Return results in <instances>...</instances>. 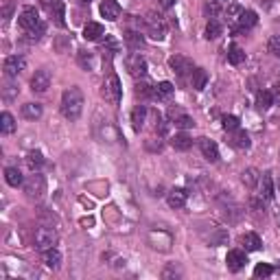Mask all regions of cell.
Segmentation results:
<instances>
[{
  "label": "cell",
  "mask_w": 280,
  "mask_h": 280,
  "mask_svg": "<svg viewBox=\"0 0 280 280\" xmlns=\"http://www.w3.org/2000/svg\"><path fill=\"white\" fill-rule=\"evenodd\" d=\"M81 112H83V92L77 86H72L61 96V114L68 121H79Z\"/></svg>",
  "instance_id": "cell-1"
},
{
  "label": "cell",
  "mask_w": 280,
  "mask_h": 280,
  "mask_svg": "<svg viewBox=\"0 0 280 280\" xmlns=\"http://www.w3.org/2000/svg\"><path fill=\"white\" fill-rule=\"evenodd\" d=\"M57 241H59V234H57L55 228H51V226H39L37 230H35L33 243H35V247H37L39 252H46V249L55 247Z\"/></svg>",
  "instance_id": "cell-2"
},
{
  "label": "cell",
  "mask_w": 280,
  "mask_h": 280,
  "mask_svg": "<svg viewBox=\"0 0 280 280\" xmlns=\"http://www.w3.org/2000/svg\"><path fill=\"white\" fill-rule=\"evenodd\" d=\"M22 188H24L29 199H42L44 192H46V177L42 173H37V171H33V175H29L24 179Z\"/></svg>",
  "instance_id": "cell-3"
},
{
  "label": "cell",
  "mask_w": 280,
  "mask_h": 280,
  "mask_svg": "<svg viewBox=\"0 0 280 280\" xmlns=\"http://www.w3.org/2000/svg\"><path fill=\"white\" fill-rule=\"evenodd\" d=\"M103 99L112 105H118L121 103V96H122V88H121V81H118L116 74H109L103 83V90H101Z\"/></svg>",
  "instance_id": "cell-4"
},
{
  "label": "cell",
  "mask_w": 280,
  "mask_h": 280,
  "mask_svg": "<svg viewBox=\"0 0 280 280\" xmlns=\"http://www.w3.org/2000/svg\"><path fill=\"white\" fill-rule=\"evenodd\" d=\"M125 66H127V72L131 74V77L140 79L147 74V61H144L142 55H138V52H134V55H129L125 59Z\"/></svg>",
  "instance_id": "cell-5"
},
{
  "label": "cell",
  "mask_w": 280,
  "mask_h": 280,
  "mask_svg": "<svg viewBox=\"0 0 280 280\" xmlns=\"http://www.w3.org/2000/svg\"><path fill=\"white\" fill-rule=\"evenodd\" d=\"M39 13H37V9L35 7H24L22 9V13H20V18H18V24L22 26V29L29 33V31H33L35 26H39Z\"/></svg>",
  "instance_id": "cell-6"
},
{
  "label": "cell",
  "mask_w": 280,
  "mask_h": 280,
  "mask_svg": "<svg viewBox=\"0 0 280 280\" xmlns=\"http://www.w3.org/2000/svg\"><path fill=\"white\" fill-rule=\"evenodd\" d=\"M147 33H149V37L158 39V42L164 39L166 26H164V22H162L160 16H153V13H149V16H147Z\"/></svg>",
  "instance_id": "cell-7"
},
{
  "label": "cell",
  "mask_w": 280,
  "mask_h": 280,
  "mask_svg": "<svg viewBox=\"0 0 280 280\" xmlns=\"http://www.w3.org/2000/svg\"><path fill=\"white\" fill-rule=\"evenodd\" d=\"M2 68H4V74H7L9 79H13L26 68V59L22 55H9L7 59H4Z\"/></svg>",
  "instance_id": "cell-8"
},
{
  "label": "cell",
  "mask_w": 280,
  "mask_h": 280,
  "mask_svg": "<svg viewBox=\"0 0 280 280\" xmlns=\"http://www.w3.org/2000/svg\"><path fill=\"white\" fill-rule=\"evenodd\" d=\"M169 66H171V70H173L177 77H186L188 72H192V59H188V57H184V55H173L169 59Z\"/></svg>",
  "instance_id": "cell-9"
},
{
  "label": "cell",
  "mask_w": 280,
  "mask_h": 280,
  "mask_svg": "<svg viewBox=\"0 0 280 280\" xmlns=\"http://www.w3.org/2000/svg\"><path fill=\"white\" fill-rule=\"evenodd\" d=\"M48 88H51V72L48 70H37V72L33 74V79H31V90L37 92V94H42V92H46Z\"/></svg>",
  "instance_id": "cell-10"
},
{
  "label": "cell",
  "mask_w": 280,
  "mask_h": 280,
  "mask_svg": "<svg viewBox=\"0 0 280 280\" xmlns=\"http://www.w3.org/2000/svg\"><path fill=\"white\" fill-rule=\"evenodd\" d=\"M245 262H247V256H245L243 249H230L226 256V265L230 271H241L245 267Z\"/></svg>",
  "instance_id": "cell-11"
},
{
  "label": "cell",
  "mask_w": 280,
  "mask_h": 280,
  "mask_svg": "<svg viewBox=\"0 0 280 280\" xmlns=\"http://www.w3.org/2000/svg\"><path fill=\"white\" fill-rule=\"evenodd\" d=\"M199 149H201V153H204V158L208 162L219 160V147H217V142H212L210 138H199Z\"/></svg>",
  "instance_id": "cell-12"
},
{
  "label": "cell",
  "mask_w": 280,
  "mask_h": 280,
  "mask_svg": "<svg viewBox=\"0 0 280 280\" xmlns=\"http://www.w3.org/2000/svg\"><path fill=\"white\" fill-rule=\"evenodd\" d=\"M188 199V192L184 188H171L169 195H166V201H169L171 208H184Z\"/></svg>",
  "instance_id": "cell-13"
},
{
  "label": "cell",
  "mask_w": 280,
  "mask_h": 280,
  "mask_svg": "<svg viewBox=\"0 0 280 280\" xmlns=\"http://www.w3.org/2000/svg\"><path fill=\"white\" fill-rule=\"evenodd\" d=\"M101 16L112 22L118 20V16H121V4H118L116 0H103V2H101Z\"/></svg>",
  "instance_id": "cell-14"
},
{
  "label": "cell",
  "mask_w": 280,
  "mask_h": 280,
  "mask_svg": "<svg viewBox=\"0 0 280 280\" xmlns=\"http://www.w3.org/2000/svg\"><path fill=\"white\" fill-rule=\"evenodd\" d=\"M103 35H105V29L99 22H88V24L83 26V37L90 39V42H96V39H101Z\"/></svg>",
  "instance_id": "cell-15"
},
{
  "label": "cell",
  "mask_w": 280,
  "mask_h": 280,
  "mask_svg": "<svg viewBox=\"0 0 280 280\" xmlns=\"http://www.w3.org/2000/svg\"><path fill=\"white\" fill-rule=\"evenodd\" d=\"M258 186H261V197H265V199H274L276 188H274V177H271L269 173H262L261 175V182H258Z\"/></svg>",
  "instance_id": "cell-16"
},
{
  "label": "cell",
  "mask_w": 280,
  "mask_h": 280,
  "mask_svg": "<svg viewBox=\"0 0 280 280\" xmlns=\"http://www.w3.org/2000/svg\"><path fill=\"white\" fill-rule=\"evenodd\" d=\"M241 245L245 247V252H258V249L262 247V241L258 234H254V232H247V234L241 236Z\"/></svg>",
  "instance_id": "cell-17"
},
{
  "label": "cell",
  "mask_w": 280,
  "mask_h": 280,
  "mask_svg": "<svg viewBox=\"0 0 280 280\" xmlns=\"http://www.w3.org/2000/svg\"><path fill=\"white\" fill-rule=\"evenodd\" d=\"M256 22H258V16H256V11H245L243 9V13H241V18H239V22H236V31H247V29H252V26H256Z\"/></svg>",
  "instance_id": "cell-18"
},
{
  "label": "cell",
  "mask_w": 280,
  "mask_h": 280,
  "mask_svg": "<svg viewBox=\"0 0 280 280\" xmlns=\"http://www.w3.org/2000/svg\"><path fill=\"white\" fill-rule=\"evenodd\" d=\"M42 258H44V262H46V267H51V269H59L61 267V252L57 247H51V249H46V252H42Z\"/></svg>",
  "instance_id": "cell-19"
},
{
  "label": "cell",
  "mask_w": 280,
  "mask_h": 280,
  "mask_svg": "<svg viewBox=\"0 0 280 280\" xmlns=\"http://www.w3.org/2000/svg\"><path fill=\"white\" fill-rule=\"evenodd\" d=\"M144 121H147V107H144V105H136L134 112H131V125H134V129L136 131L142 129Z\"/></svg>",
  "instance_id": "cell-20"
},
{
  "label": "cell",
  "mask_w": 280,
  "mask_h": 280,
  "mask_svg": "<svg viewBox=\"0 0 280 280\" xmlns=\"http://www.w3.org/2000/svg\"><path fill=\"white\" fill-rule=\"evenodd\" d=\"M230 144L232 147H236V149H249V136L245 134L243 129H234V131H230Z\"/></svg>",
  "instance_id": "cell-21"
},
{
  "label": "cell",
  "mask_w": 280,
  "mask_h": 280,
  "mask_svg": "<svg viewBox=\"0 0 280 280\" xmlns=\"http://www.w3.org/2000/svg\"><path fill=\"white\" fill-rule=\"evenodd\" d=\"M4 179H7V184H9V186H13V188H18V186L24 184V177H22L20 169H16V166L4 169Z\"/></svg>",
  "instance_id": "cell-22"
},
{
  "label": "cell",
  "mask_w": 280,
  "mask_h": 280,
  "mask_svg": "<svg viewBox=\"0 0 280 280\" xmlns=\"http://www.w3.org/2000/svg\"><path fill=\"white\" fill-rule=\"evenodd\" d=\"M241 182L247 188H256L258 182H261V173H258L256 169H245L243 173H241Z\"/></svg>",
  "instance_id": "cell-23"
},
{
  "label": "cell",
  "mask_w": 280,
  "mask_h": 280,
  "mask_svg": "<svg viewBox=\"0 0 280 280\" xmlns=\"http://www.w3.org/2000/svg\"><path fill=\"white\" fill-rule=\"evenodd\" d=\"M192 77H191V86L195 88V90H204L206 83H208V74H206L204 68H195L192 70Z\"/></svg>",
  "instance_id": "cell-24"
},
{
  "label": "cell",
  "mask_w": 280,
  "mask_h": 280,
  "mask_svg": "<svg viewBox=\"0 0 280 280\" xmlns=\"http://www.w3.org/2000/svg\"><path fill=\"white\" fill-rule=\"evenodd\" d=\"M171 144H173L177 151H186V149H191L192 147V138L188 134H175L173 138H171Z\"/></svg>",
  "instance_id": "cell-25"
},
{
  "label": "cell",
  "mask_w": 280,
  "mask_h": 280,
  "mask_svg": "<svg viewBox=\"0 0 280 280\" xmlns=\"http://www.w3.org/2000/svg\"><path fill=\"white\" fill-rule=\"evenodd\" d=\"M22 116L29 121H37L42 116V105L39 103H24L22 105Z\"/></svg>",
  "instance_id": "cell-26"
},
{
  "label": "cell",
  "mask_w": 280,
  "mask_h": 280,
  "mask_svg": "<svg viewBox=\"0 0 280 280\" xmlns=\"http://www.w3.org/2000/svg\"><path fill=\"white\" fill-rule=\"evenodd\" d=\"M0 129H2L4 136L16 131V118H13L9 112H2V116H0Z\"/></svg>",
  "instance_id": "cell-27"
},
{
  "label": "cell",
  "mask_w": 280,
  "mask_h": 280,
  "mask_svg": "<svg viewBox=\"0 0 280 280\" xmlns=\"http://www.w3.org/2000/svg\"><path fill=\"white\" fill-rule=\"evenodd\" d=\"M228 61H230L232 66H241L245 61V51L241 46H230V51H228Z\"/></svg>",
  "instance_id": "cell-28"
},
{
  "label": "cell",
  "mask_w": 280,
  "mask_h": 280,
  "mask_svg": "<svg viewBox=\"0 0 280 280\" xmlns=\"http://www.w3.org/2000/svg\"><path fill=\"white\" fill-rule=\"evenodd\" d=\"M271 103H274V92L262 90V92H258V94H256V105H258V109L271 107Z\"/></svg>",
  "instance_id": "cell-29"
},
{
  "label": "cell",
  "mask_w": 280,
  "mask_h": 280,
  "mask_svg": "<svg viewBox=\"0 0 280 280\" xmlns=\"http://www.w3.org/2000/svg\"><path fill=\"white\" fill-rule=\"evenodd\" d=\"M241 13H243V7H241L239 2H230V4H228L226 16H228V22H230V24H236V22H239Z\"/></svg>",
  "instance_id": "cell-30"
},
{
  "label": "cell",
  "mask_w": 280,
  "mask_h": 280,
  "mask_svg": "<svg viewBox=\"0 0 280 280\" xmlns=\"http://www.w3.org/2000/svg\"><path fill=\"white\" fill-rule=\"evenodd\" d=\"M26 164H29V169H31V171L42 169V164H44V156H42L39 151H29V156H26Z\"/></svg>",
  "instance_id": "cell-31"
},
{
  "label": "cell",
  "mask_w": 280,
  "mask_h": 280,
  "mask_svg": "<svg viewBox=\"0 0 280 280\" xmlns=\"http://www.w3.org/2000/svg\"><path fill=\"white\" fill-rule=\"evenodd\" d=\"M221 33H223V26H221V22H217V20H210L208 24H206V37H208V39H217Z\"/></svg>",
  "instance_id": "cell-32"
},
{
  "label": "cell",
  "mask_w": 280,
  "mask_h": 280,
  "mask_svg": "<svg viewBox=\"0 0 280 280\" xmlns=\"http://www.w3.org/2000/svg\"><path fill=\"white\" fill-rule=\"evenodd\" d=\"M173 94V83L169 81H160L156 86V99H166V96Z\"/></svg>",
  "instance_id": "cell-33"
},
{
  "label": "cell",
  "mask_w": 280,
  "mask_h": 280,
  "mask_svg": "<svg viewBox=\"0 0 280 280\" xmlns=\"http://www.w3.org/2000/svg\"><path fill=\"white\" fill-rule=\"evenodd\" d=\"M136 94L142 96V99H156V88H151L149 83H138L136 86Z\"/></svg>",
  "instance_id": "cell-34"
},
{
  "label": "cell",
  "mask_w": 280,
  "mask_h": 280,
  "mask_svg": "<svg viewBox=\"0 0 280 280\" xmlns=\"http://www.w3.org/2000/svg\"><path fill=\"white\" fill-rule=\"evenodd\" d=\"M173 122H175V127H179V129H191L192 125H195V121H192L188 114H177V116L173 118Z\"/></svg>",
  "instance_id": "cell-35"
},
{
  "label": "cell",
  "mask_w": 280,
  "mask_h": 280,
  "mask_svg": "<svg viewBox=\"0 0 280 280\" xmlns=\"http://www.w3.org/2000/svg\"><path fill=\"white\" fill-rule=\"evenodd\" d=\"M271 274H274V267L267 265V262H261V265H256V269H254L256 278H269Z\"/></svg>",
  "instance_id": "cell-36"
},
{
  "label": "cell",
  "mask_w": 280,
  "mask_h": 280,
  "mask_svg": "<svg viewBox=\"0 0 280 280\" xmlns=\"http://www.w3.org/2000/svg\"><path fill=\"white\" fill-rule=\"evenodd\" d=\"M267 51L274 57H280V35H271L269 42H267Z\"/></svg>",
  "instance_id": "cell-37"
},
{
  "label": "cell",
  "mask_w": 280,
  "mask_h": 280,
  "mask_svg": "<svg viewBox=\"0 0 280 280\" xmlns=\"http://www.w3.org/2000/svg\"><path fill=\"white\" fill-rule=\"evenodd\" d=\"M79 64H81V68L92 70V66H94V57H92V52H86V51L79 52Z\"/></svg>",
  "instance_id": "cell-38"
},
{
  "label": "cell",
  "mask_w": 280,
  "mask_h": 280,
  "mask_svg": "<svg viewBox=\"0 0 280 280\" xmlns=\"http://www.w3.org/2000/svg\"><path fill=\"white\" fill-rule=\"evenodd\" d=\"M223 129L226 131H234V129H239V118L236 116H232V114H228V116H223Z\"/></svg>",
  "instance_id": "cell-39"
},
{
  "label": "cell",
  "mask_w": 280,
  "mask_h": 280,
  "mask_svg": "<svg viewBox=\"0 0 280 280\" xmlns=\"http://www.w3.org/2000/svg\"><path fill=\"white\" fill-rule=\"evenodd\" d=\"M156 131H158L160 136H166V131H169V122L162 121V116H160L158 112H156Z\"/></svg>",
  "instance_id": "cell-40"
},
{
  "label": "cell",
  "mask_w": 280,
  "mask_h": 280,
  "mask_svg": "<svg viewBox=\"0 0 280 280\" xmlns=\"http://www.w3.org/2000/svg\"><path fill=\"white\" fill-rule=\"evenodd\" d=\"M226 241H228V232L219 228V230L214 232V236H212V239H210V243H212V245H223V243H226Z\"/></svg>",
  "instance_id": "cell-41"
},
{
  "label": "cell",
  "mask_w": 280,
  "mask_h": 280,
  "mask_svg": "<svg viewBox=\"0 0 280 280\" xmlns=\"http://www.w3.org/2000/svg\"><path fill=\"white\" fill-rule=\"evenodd\" d=\"M2 96H4V99H13V96H18V88L13 86V83H4V86H2Z\"/></svg>",
  "instance_id": "cell-42"
},
{
  "label": "cell",
  "mask_w": 280,
  "mask_h": 280,
  "mask_svg": "<svg viewBox=\"0 0 280 280\" xmlns=\"http://www.w3.org/2000/svg\"><path fill=\"white\" fill-rule=\"evenodd\" d=\"M51 13H55V22H57V26H64V24H66V20H64V2H61L59 7H57L55 11H51Z\"/></svg>",
  "instance_id": "cell-43"
},
{
  "label": "cell",
  "mask_w": 280,
  "mask_h": 280,
  "mask_svg": "<svg viewBox=\"0 0 280 280\" xmlns=\"http://www.w3.org/2000/svg\"><path fill=\"white\" fill-rule=\"evenodd\" d=\"M125 39L131 44V46H142V37H140L138 33H127Z\"/></svg>",
  "instance_id": "cell-44"
},
{
  "label": "cell",
  "mask_w": 280,
  "mask_h": 280,
  "mask_svg": "<svg viewBox=\"0 0 280 280\" xmlns=\"http://www.w3.org/2000/svg\"><path fill=\"white\" fill-rule=\"evenodd\" d=\"M204 11L208 13L210 18H214V16H217V13H219V2H208V4H206V7H204Z\"/></svg>",
  "instance_id": "cell-45"
},
{
  "label": "cell",
  "mask_w": 280,
  "mask_h": 280,
  "mask_svg": "<svg viewBox=\"0 0 280 280\" xmlns=\"http://www.w3.org/2000/svg\"><path fill=\"white\" fill-rule=\"evenodd\" d=\"M42 4L48 9V11H55V9L61 4V0H42Z\"/></svg>",
  "instance_id": "cell-46"
},
{
  "label": "cell",
  "mask_w": 280,
  "mask_h": 280,
  "mask_svg": "<svg viewBox=\"0 0 280 280\" xmlns=\"http://www.w3.org/2000/svg\"><path fill=\"white\" fill-rule=\"evenodd\" d=\"M11 11H13V4L7 2V4H4V9H2V18H11Z\"/></svg>",
  "instance_id": "cell-47"
},
{
  "label": "cell",
  "mask_w": 280,
  "mask_h": 280,
  "mask_svg": "<svg viewBox=\"0 0 280 280\" xmlns=\"http://www.w3.org/2000/svg\"><path fill=\"white\" fill-rule=\"evenodd\" d=\"M274 99L278 101V105H280V83H276V88H274Z\"/></svg>",
  "instance_id": "cell-48"
},
{
  "label": "cell",
  "mask_w": 280,
  "mask_h": 280,
  "mask_svg": "<svg viewBox=\"0 0 280 280\" xmlns=\"http://www.w3.org/2000/svg\"><path fill=\"white\" fill-rule=\"evenodd\" d=\"M173 2H175V0H162V7H164V9H169Z\"/></svg>",
  "instance_id": "cell-49"
},
{
  "label": "cell",
  "mask_w": 280,
  "mask_h": 280,
  "mask_svg": "<svg viewBox=\"0 0 280 280\" xmlns=\"http://www.w3.org/2000/svg\"><path fill=\"white\" fill-rule=\"evenodd\" d=\"M83 2H90V0H83Z\"/></svg>",
  "instance_id": "cell-50"
}]
</instances>
